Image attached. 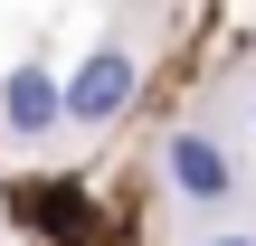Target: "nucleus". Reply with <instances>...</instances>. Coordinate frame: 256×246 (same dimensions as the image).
I'll return each mask as SVG.
<instances>
[{
	"label": "nucleus",
	"instance_id": "1",
	"mask_svg": "<svg viewBox=\"0 0 256 246\" xmlns=\"http://www.w3.org/2000/svg\"><path fill=\"white\" fill-rule=\"evenodd\" d=\"M162 190H171L180 209H200V218H228V209H238V152H228L209 123H180V133L162 142Z\"/></svg>",
	"mask_w": 256,
	"mask_h": 246
},
{
	"label": "nucleus",
	"instance_id": "2",
	"mask_svg": "<svg viewBox=\"0 0 256 246\" xmlns=\"http://www.w3.org/2000/svg\"><path fill=\"white\" fill-rule=\"evenodd\" d=\"M133 76H142V66H133V47H95V57H86V66L57 85V123H86V133H104V123L133 104Z\"/></svg>",
	"mask_w": 256,
	"mask_h": 246
},
{
	"label": "nucleus",
	"instance_id": "3",
	"mask_svg": "<svg viewBox=\"0 0 256 246\" xmlns=\"http://www.w3.org/2000/svg\"><path fill=\"white\" fill-rule=\"evenodd\" d=\"M0 123H10V142H48V133H57V76H48L38 57L0 76Z\"/></svg>",
	"mask_w": 256,
	"mask_h": 246
},
{
	"label": "nucleus",
	"instance_id": "4",
	"mask_svg": "<svg viewBox=\"0 0 256 246\" xmlns=\"http://www.w3.org/2000/svg\"><path fill=\"white\" fill-rule=\"evenodd\" d=\"M190 246H256V228H200Z\"/></svg>",
	"mask_w": 256,
	"mask_h": 246
},
{
	"label": "nucleus",
	"instance_id": "5",
	"mask_svg": "<svg viewBox=\"0 0 256 246\" xmlns=\"http://www.w3.org/2000/svg\"><path fill=\"white\" fill-rule=\"evenodd\" d=\"M247 123H256V95H247Z\"/></svg>",
	"mask_w": 256,
	"mask_h": 246
}]
</instances>
